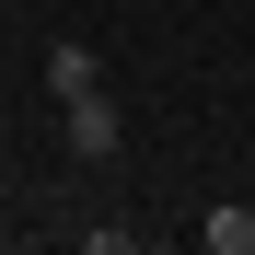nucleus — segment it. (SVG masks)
Segmentation results:
<instances>
[{
    "mask_svg": "<svg viewBox=\"0 0 255 255\" xmlns=\"http://www.w3.org/2000/svg\"><path fill=\"white\" fill-rule=\"evenodd\" d=\"M58 116H70V162H116V139H128V116H116L105 93H70Z\"/></svg>",
    "mask_w": 255,
    "mask_h": 255,
    "instance_id": "nucleus-1",
    "label": "nucleus"
},
{
    "mask_svg": "<svg viewBox=\"0 0 255 255\" xmlns=\"http://www.w3.org/2000/svg\"><path fill=\"white\" fill-rule=\"evenodd\" d=\"M47 93H58V105H70V93H105V58L81 47V35H58V47H47Z\"/></svg>",
    "mask_w": 255,
    "mask_h": 255,
    "instance_id": "nucleus-2",
    "label": "nucleus"
},
{
    "mask_svg": "<svg viewBox=\"0 0 255 255\" xmlns=\"http://www.w3.org/2000/svg\"><path fill=\"white\" fill-rule=\"evenodd\" d=\"M197 244H209V255H255V209H244V197H221V209L197 221Z\"/></svg>",
    "mask_w": 255,
    "mask_h": 255,
    "instance_id": "nucleus-3",
    "label": "nucleus"
}]
</instances>
